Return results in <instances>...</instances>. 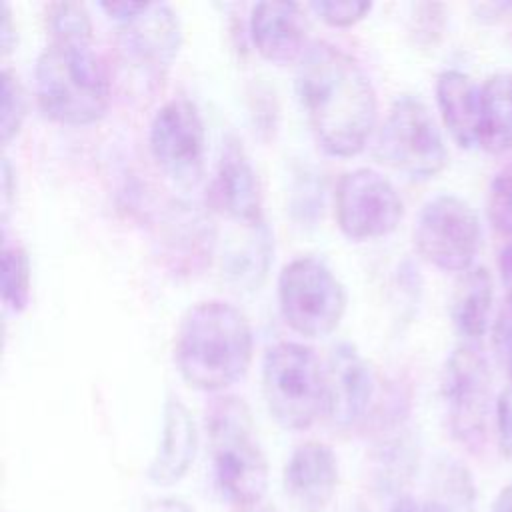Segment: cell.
Returning <instances> with one entry per match:
<instances>
[{"label":"cell","mask_w":512,"mask_h":512,"mask_svg":"<svg viewBox=\"0 0 512 512\" xmlns=\"http://www.w3.org/2000/svg\"><path fill=\"white\" fill-rule=\"evenodd\" d=\"M296 92L326 154L348 158L366 146L378 102L354 56L326 40H312L296 66Z\"/></svg>","instance_id":"obj_1"},{"label":"cell","mask_w":512,"mask_h":512,"mask_svg":"<svg viewBox=\"0 0 512 512\" xmlns=\"http://www.w3.org/2000/svg\"><path fill=\"white\" fill-rule=\"evenodd\" d=\"M254 352L246 314L226 300H204L186 310L174 338V362L196 390L222 392L250 368Z\"/></svg>","instance_id":"obj_2"},{"label":"cell","mask_w":512,"mask_h":512,"mask_svg":"<svg viewBox=\"0 0 512 512\" xmlns=\"http://www.w3.org/2000/svg\"><path fill=\"white\" fill-rule=\"evenodd\" d=\"M34 76L38 106L58 124H94L108 110L110 72L92 36L50 38L36 60Z\"/></svg>","instance_id":"obj_3"},{"label":"cell","mask_w":512,"mask_h":512,"mask_svg":"<svg viewBox=\"0 0 512 512\" xmlns=\"http://www.w3.org/2000/svg\"><path fill=\"white\" fill-rule=\"evenodd\" d=\"M208 450L218 488L234 504L262 500L268 460L248 404L234 394H216L204 414Z\"/></svg>","instance_id":"obj_4"},{"label":"cell","mask_w":512,"mask_h":512,"mask_svg":"<svg viewBox=\"0 0 512 512\" xmlns=\"http://www.w3.org/2000/svg\"><path fill=\"white\" fill-rule=\"evenodd\" d=\"M262 392L268 412L286 430H306L326 416L324 364L306 344L284 340L266 350Z\"/></svg>","instance_id":"obj_5"},{"label":"cell","mask_w":512,"mask_h":512,"mask_svg":"<svg viewBox=\"0 0 512 512\" xmlns=\"http://www.w3.org/2000/svg\"><path fill=\"white\" fill-rule=\"evenodd\" d=\"M376 156L418 182L444 170L448 150L442 132L418 96L402 94L392 102L376 138Z\"/></svg>","instance_id":"obj_6"},{"label":"cell","mask_w":512,"mask_h":512,"mask_svg":"<svg viewBox=\"0 0 512 512\" xmlns=\"http://www.w3.org/2000/svg\"><path fill=\"white\" fill-rule=\"evenodd\" d=\"M278 304L296 334L324 338L338 328L346 312V290L326 262L298 256L278 276Z\"/></svg>","instance_id":"obj_7"},{"label":"cell","mask_w":512,"mask_h":512,"mask_svg":"<svg viewBox=\"0 0 512 512\" xmlns=\"http://www.w3.org/2000/svg\"><path fill=\"white\" fill-rule=\"evenodd\" d=\"M442 400L452 436L470 452H480L490 424V370L474 344L454 348L442 368Z\"/></svg>","instance_id":"obj_8"},{"label":"cell","mask_w":512,"mask_h":512,"mask_svg":"<svg viewBox=\"0 0 512 512\" xmlns=\"http://www.w3.org/2000/svg\"><path fill=\"white\" fill-rule=\"evenodd\" d=\"M482 226L474 208L454 194L430 198L414 224L418 254L438 270L466 272L480 250Z\"/></svg>","instance_id":"obj_9"},{"label":"cell","mask_w":512,"mask_h":512,"mask_svg":"<svg viewBox=\"0 0 512 512\" xmlns=\"http://www.w3.org/2000/svg\"><path fill=\"white\" fill-rule=\"evenodd\" d=\"M334 214L350 240H372L394 232L404 216V202L394 184L372 168L344 172L336 184Z\"/></svg>","instance_id":"obj_10"},{"label":"cell","mask_w":512,"mask_h":512,"mask_svg":"<svg viewBox=\"0 0 512 512\" xmlns=\"http://www.w3.org/2000/svg\"><path fill=\"white\" fill-rule=\"evenodd\" d=\"M180 44L178 14L162 2H146L138 14L118 24L120 62L144 86L162 84Z\"/></svg>","instance_id":"obj_11"},{"label":"cell","mask_w":512,"mask_h":512,"mask_svg":"<svg viewBox=\"0 0 512 512\" xmlns=\"http://www.w3.org/2000/svg\"><path fill=\"white\" fill-rule=\"evenodd\" d=\"M206 134L198 108L186 98L168 100L152 118L150 152L160 170L180 186L200 180Z\"/></svg>","instance_id":"obj_12"},{"label":"cell","mask_w":512,"mask_h":512,"mask_svg":"<svg viewBox=\"0 0 512 512\" xmlns=\"http://www.w3.org/2000/svg\"><path fill=\"white\" fill-rule=\"evenodd\" d=\"M208 206L246 230L264 226L258 176L236 136H226L222 142L220 158L208 184Z\"/></svg>","instance_id":"obj_13"},{"label":"cell","mask_w":512,"mask_h":512,"mask_svg":"<svg viewBox=\"0 0 512 512\" xmlns=\"http://www.w3.org/2000/svg\"><path fill=\"white\" fill-rule=\"evenodd\" d=\"M326 416L338 428L360 424L372 406L376 380L370 364L350 342L330 348L326 364Z\"/></svg>","instance_id":"obj_14"},{"label":"cell","mask_w":512,"mask_h":512,"mask_svg":"<svg viewBox=\"0 0 512 512\" xmlns=\"http://www.w3.org/2000/svg\"><path fill=\"white\" fill-rule=\"evenodd\" d=\"M338 486V460L324 442L294 448L284 466V492L298 512H326Z\"/></svg>","instance_id":"obj_15"},{"label":"cell","mask_w":512,"mask_h":512,"mask_svg":"<svg viewBox=\"0 0 512 512\" xmlns=\"http://www.w3.org/2000/svg\"><path fill=\"white\" fill-rule=\"evenodd\" d=\"M250 36L256 50L274 64L298 62L308 48L306 18L296 2H258L250 14Z\"/></svg>","instance_id":"obj_16"},{"label":"cell","mask_w":512,"mask_h":512,"mask_svg":"<svg viewBox=\"0 0 512 512\" xmlns=\"http://www.w3.org/2000/svg\"><path fill=\"white\" fill-rule=\"evenodd\" d=\"M198 432L188 406L174 394L164 402L162 438L148 466V478L158 486H170L182 480L194 462Z\"/></svg>","instance_id":"obj_17"},{"label":"cell","mask_w":512,"mask_h":512,"mask_svg":"<svg viewBox=\"0 0 512 512\" xmlns=\"http://www.w3.org/2000/svg\"><path fill=\"white\" fill-rule=\"evenodd\" d=\"M436 104L452 140L460 148H476L482 110L480 86L460 70H444L436 78Z\"/></svg>","instance_id":"obj_18"},{"label":"cell","mask_w":512,"mask_h":512,"mask_svg":"<svg viewBox=\"0 0 512 512\" xmlns=\"http://www.w3.org/2000/svg\"><path fill=\"white\" fill-rule=\"evenodd\" d=\"M492 302L494 284L490 272L482 266L466 270L456 284L450 304L452 324L466 344L478 342L486 334Z\"/></svg>","instance_id":"obj_19"},{"label":"cell","mask_w":512,"mask_h":512,"mask_svg":"<svg viewBox=\"0 0 512 512\" xmlns=\"http://www.w3.org/2000/svg\"><path fill=\"white\" fill-rule=\"evenodd\" d=\"M478 148L488 154L512 150V76L494 74L482 86Z\"/></svg>","instance_id":"obj_20"},{"label":"cell","mask_w":512,"mask_h":512,"mask_svg":"<svg viewBox=\"0 0 512 512\" xmlns=\"http://www.w3.org/2000/svg\"><path fill=\"white\" fill-rule=\"evenodd\" d=\"M426 512H476V486L470 470L456 458H438L430 470Z\"/></svg>","instance_id":"obj_21"},{"label":"cell","mask_w":512,"mask_h":512,"mask_svg":"<svg viewBox=\"0 0 512 512\" xmlns=\"http://www.w3.org/2000/svg\"><path fill=\"white\" fill-rule=\"evenodd\" d=\"M0 290L4 306L20 314L30 302V260L22 246L4 244L0 260Z\"/></svg>","instance_id":"obj_22"},{"label":"cell","mask_w":512,"mask_h":512,"mask_svg":"<svg viewBox=\"0 0 512 512\" xmlns=\"http://www.w3.org/2000/svg\"><path fill=\"white\" fill-rule=\"evenodd\" d=\"M2 102H0V138L6 146L22 128L26 118V92L18 76L4 68L2 70Z\"/></svg>","instance_id":"obj_23"},{"label":"cell","mask_w":512,"mask_h":512,"mask_svg":"<svg viewBox=\"0 0 512 512\" xmlns=\"http://www.w3.org/2000/svg\"><path fill=\"white\" fill-rule=\"evenodd\" d=\"M46 26L50 38L92 36V20L80 2H52L46 6Z\"/></svg>","instance_id":"obj_24"},{"label":"cell","mask_w":512,"mask_h":512,"mask_svg":"<svg viewBox=\"0 0 512 512\" xmlns=\"http://www.w3.org/2000/svg\"><path fill=\"white\" fill-rule=\"evenodd\" d=\"M486 206L492 226L512 238V160L492 178Z\"/></svg>","instance_id":"obj_25"},{"label":"cell","mask_w":512,"mask_h":512,"mask_svg":"<svg viewBox=\"0 0 512 512\" xmlns=\"http://www.w3.org/2000/svg\"><path fill=\"white\" fill-rule=\"evenodd\" d=\"M310 8L330 26H350L362 20L370 10L372 2L364 0H316Z\"/></svg>","instance_id":"obj_26"},{"label":"cell","mask_w":512,"mask_h":512,"mask_svg":"<svg viewBox=\"0 0 512 512\" xmlns=\"http://www.w3.org/2000/svg\"><path fill=\"white\" fill-rule=\"evenodd\" d=\"M492 342L498 360L510 368L512 366V294H508L506 302L498 310L492 328Z\"/></svg>","instance_id":"obj_27"},{"label":"cell","mask_w":512,"mask_h":512,"mask_svg":"<svg viewBox=\"0 0 512 512\" xmlns=\"http://www.w3.org/2000/svg\"><path fill=\"white\" fill-rule=\"evenodd\" d=\"M496 434L502 454L512 460V384L496 400Z\"/></svg>","instance_id":"obj_28"},{"label":"cell","mask_w":512,"mask_h":512,"mask_svg":"<svg viewBox=\"0 0 512 512\" xmlns=\"http://www.w3.org/2000/svg\"><path fill=\"white\" fill-rule=\"evenodd\" d=\"M16 44V26L12 20V10L8 2H2V14H0V46L2 54L6 56Z\"/></svg>","instance_id":"obj_29"},{"label":"cell","mask_w":512,"mask_h":512,"mask_svg":"<svg viewBox=\"0 0 512 512\" xmlns=\"http://www.w3.org/2000/svg\"><path fill=\"white\" fill-rule=\"evenodd\" d=\"M144 6H146V2H128V0H122V2H102V4H100V8H102L110 18H114L118 24H120V22H126V20L132 18L134 14H138Z\"/></svg>","instance_id":"obj_30"},{"label":"cell","mask_w":512,"mask_h":512,"mask_svg":"<svg viewBox=\"0 0 512 512\" xmlns=\"http://www.w3.org/2000/svg\"><path fill=\"white\" fill-rule=\"evenodd\" d=\"M144 512H194L184 500L180 498H156L152 502H148Z\"/></svg>","instance_id":"obj_31"},{"label":"cell","mask_w":512,"mask_h":512,"mask_svg":"<svg viewBox=\"0 0 512 512\" xmlns=\"http://www.w3.org/2000/svg\"><path fill=\"white\" fill-rule=\"evenodd\" d=\"M498 272L508 294H512V240L498 254Z\"/></svg>","instance_id":"obj_32"},{"label":"cell","mask_w":512,"mask_h":512,"mask_svg":"<svg viewBox=\"0 0 512 512\" xmlns=\"http://www.w3.org/2000/svg\"><path fill=\"white\" fill-rule=\"evenodd\" d=\"M12 180H14V176H12V166H10L8 158H4V160H2V214H4V218H6L8 210H10L8 204H10V198H12V192H14Z\"/></svg>","instance_id":"obj_33"},{"label":"cell","mask_w":512,"mask_h":512,"mask_svg":"<svg viewBox=\"0 0 512 512\" xmlns=\"http://www.w3.org/2000/svg\"><path fill=\"white\" fill-rule=\"evenodd\" d=\"M388 512H426V510H424L422 502H416V500L410 498V496H402V498H398V500L392 504V508H390Z\"/></svg>","instance_id":"obj_34"},{"label":"cell","mask_w":512,"mask_h":512,"mask_svg":"<svg viewBox=\"0 0 512 512\" xmlns=\"http://www.w3.org/2000/svg\"><path fill=\"white\" fill-rule=\"evenodd\" d=\"M492 512H512V484H508L500 490L498 498L494 500Z\"/></svg>","instance_id":"obj_35"},{"label":"cell","mask_w":512,"mask_h":512,"mask_svg":"<svg viewBox=\"0 0 512 512\" xmlns=\"http://www.w3.org/2000/svg\"><path fill=\"white\" fill-rule=\"evenodd\" d=\"M236 512H278V508L270 502H266L264 498L262 500H256V502H250V504H242V506H234Z\"/></svg>","instance_id":"obj_36"},{"label":"cell","mask_w":512,"mask_h":512,"mask_svg":"<svg viewBox=\"0 0 512 512\" xmlns=\"http://www.w3.org/2000/svg\"><path fill=\"white\" fill-rule=\"evenodd\" d=\"M508 374H510V378H512V366H510V368H508Z\"/></svg>","instance_id":"obj_37"}]
</instances>
